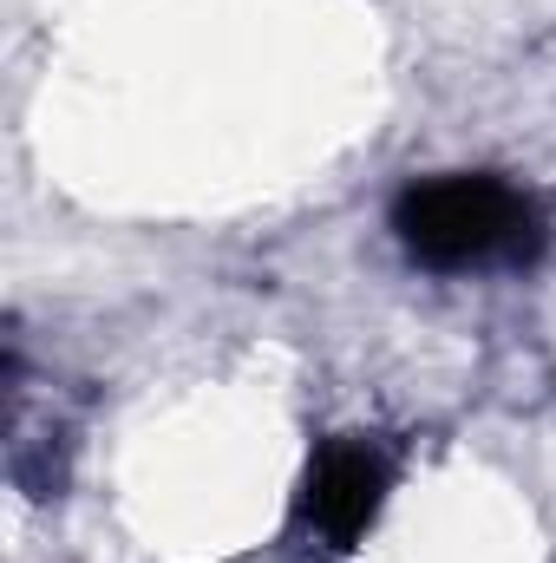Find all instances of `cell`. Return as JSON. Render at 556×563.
<instances>
[{"mask_svg": "<svg viewBox=\"0 0 556 563\" xmlns=\"http://www.w3.org/2000/svg\"><path fill=\"white\" fill-rule=\"evenodd\" d=\"M387 485H393V459H387L374 439H341V445H327V452L314 459V472H308L301 525H308L321 544L347 551V544L380 518Z\"/></svg>", "mask_w": 556, "mask_h": 563, "instance_id": "7a4b0ae2", "label": "cell"}, {"mask_svg": "<svg viewBox=\"0 0 556 563\" xmlns=\"http://www.w3.org/2000/svg\"><path fill=\"white\" fill-rule=\"evenodd\" d=\"M393 236L407 243L419 269L438 276H471V269H524L537 263L551 223L531 190L485 177V170H452L407 184L393 203Z\"/></svg>", "mask_w": 556, "mask_h": 563, "instance_id": "6da1fadb", "label": "cell"}]
</instances>
